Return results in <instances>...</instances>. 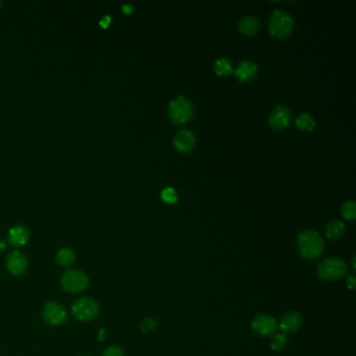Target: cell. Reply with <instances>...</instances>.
<instances>
[{
	"label": "cell",
	"mask_w": 356,
	"mask_h": 356,
	"mask_svg": "<svg viewBox=\"0 0 356 356\" xmlns=\"http://www.w3.org/2000/svg\"><path fill=\"white\" fill-rule=\"evenodd\" d=\"M355 284H356L355 277H353V276L348 277V279H347V285H348V287H349L350 289H354Z\"/></svg>",
	"instance_id": "d4e9b609"
},
{
	"label": "cell",
	"mask_w": 356,
	"mask_h": 356,
	"mask_svg": "<svg viewBox=\"0 0 356 356\" xmlns=\"http://www.w3.org/2000/svg\"><path fill=\"white\" fill-rule=\"evenodd\" d=\"M345 224L341 220H332L326 226V236L329 239L341 238L345 233Z\"/></svg>",
	"instance_id": "2e32d148"
},
{
	"label": "cell",
	"mask_w": 356,
	"mask_h": 356,
	"mask_svg": "<svg viewBox=\"0 0 356 356\" xmlns=\"http://www.w3.org/2000/svg\"><path fill=\"white\" fill-rule=\"evenodd\" d=\"M161 199L166 204H176L178 202V195L176 190L172 187H167V188L163 189L161 192Z\"/></svg>",
	"instance_id": "7402d4cb"
},
{
	"label": "cell",
	"mask_w": 356,
	"mask_h": 356,
	"mask_svg": "<svg viewBox=\"0 0 356 356\" xmlns=\"http://www.w3.org/2000/svg\"><path fill=\"white\" fill-rule=\"evenodd\" d=\"M215 73L219 77H227L232 72V63L227 58H219L214 63Z\"/></svg>",
	"instance_id": "d6986e66"
},
{
	"label": "cell",
	"mask_w": 356,
	"mask_h": 356,
	"mask_svg": "<svg viewBox=\"0 0 356 356\" xmlns=\"http://www.w3.org/2000/svg\"><path fill=\"white\" fill-rule=\"evenodd\" d=\"M42 317L46 324L58 326L63 324L67 318V312L63 305L57 302H48L43 308Z\"/></svg>",
	"instance_id": "52a82bcc"
},
{
	"label": "cell",
	"mask_w": 356,
	"mask_h": 356,
	"mask_svg": "<svg viewBox=\"0 0 356 356\" xmlns=\"http://www.w3.org/2000/svg\"><path fill=\"white\" fill-rule=\"evenodd\" d=\"M260 23L257 18L253 16H248L242 18L238 23V30L243 36H254L259 30Z\"/></svg>",
	"instance_id": "5bb4252c"
},
{
	"label": "cell",
	"mask_w": 356,
	"mask_h": 356,
	"mask_svg": "<svg viewBox=\"0 0 356 356\" xmlns=\"http://www.w3.org/2000/svg\"><path fill=\"white\" fill-rule=\"evenodd\" d=\"M297 128L304 131V132H310L315 126L314 119L307 113L300 114L296 120Z\"/></svg>",
	"instance_id": "ac0fdd59"
},
{
	"label": "cell",
	"mask_w": 356,
	"mask_h": 356,
	"mask_svg": "<svg viewBox=\"0 0 356 356\" xmlns=\"http://www.w3.org/2000/svg\"><path fill=\"white\" fill-rule=\"evenodd\" d=\"M347 266L340 258H327L317 267V277L322 280L332 281L346 275Z\"/></svg>",
	"instance_id": "277c9868"
},
{
	"label": "cell",
	"mask_w": 356,
	"mask_h": 356,
	"mask_svg": "<svg viewBox=\"0 0 356 356\" xmlns=\"http://www.w3.org/2000/svg\"><path fill=\"white\" fill-rule=\"evenodd\" d=\"M302 324V316L298 312H287L281 318L280 328L284 332H295Z\"/></svg>",
	"instance_id": "7c38bea8"
},
{
	"label": "cell",
	"mask_w": 356,
	"mask_h": 356,
	"mask_svg": "<svg viewBox=\"0 0 356 356\" xmlns=\"http://www.w3.org/2000/svg\"><path fill=\"white\" fill-rule=\"evenodd\" d=\"M157 326V323L155 320H153V318H145V320L141 323V329L143 332H146V331H149V330H152L153 328H155Z\"/></svg>",
	"instance_id": "cb8c5ba5"
},
{
	"label": "cell",
	"mask_w": 356,
	"mask_h": 356,
	"mask_svg": "<svg viewBox=\"0 0 356 356\" xmlns=\"http://www.w3.org/2000/svg\"><path fill=\"white\" fill-rule=\"evenodd\" d=\"M103 356H124V353L118 346H111L104 351Z\"/></svg>",
	"instance_id": "603a6c76"
},
{
	"label": "cell",
	"mask_w": 356,
	"mask_h": 356,
	"mask_svg": "<svg viewBox=\"0 0 356 356\" xmlns=\"http://www.w3.org/2000/svg\"><path fill=\"white\" fill-rule=\"evenodd\" d=\"M123 11H124V13L130 14L131 12L133 11V7L131 6V5H126V6H124V7H123Z\"/></svg>",
	"instance_id": "484cf974"
},
{
	"label": "cell",
	"mask_w": 356,
	"mask_h": 356,
	"mask_svg": "<svg viewBox=\"0 0 356 356\" xmlns=\"http://www.w3.org/2000/svg\"><path fill=\"white\" fill-rule=\"evenodd\" d=\"M196 144V137L191 131L182 130L175 136L174 146L180 153L186 154L192 151Z\"/></svg>",
	"instance_id": "8fae6325"
},
{
	"label": "cell",
	"mask_w": 356,
	"mask_h": 356,
	"mask_svg": "<svg viewBox=\"0 0 356 356\" xmlns=\"http://www.w3.org/2000/svg\"><path fill=\"white\" fill-rule=\"evenodd\" d=\"M89 284L88 276L79 270L65 272L61 278V285L68 293H80L87 288Z\"/></svg>",
	"instance_id": "8992f818"
},
{
	"label": "cell",
	"mask_w": 356,
	"mask_h": 356,
	"mask_svg": "<svg viewBox=\"0 0 356 356\" xmlns=\"http://www.w3.org/2000/svg\"><path fill=\"white\" fill-rule=\"evenodd\" d=\"M76 253H74L71 249L64 248L61 249L57 254V262L61 267H70L76 261Z\"/></svg>",
	"instance_id": "e0dca14e"
},
{
	"label": "cell",
	"mask_w": 356,
	"mask_h": 356,
	"mask_svg": "<svg viewBox=\"0 0 356 356\" xmlns=\"http://www.w3.org/2000/svg\"><path fill=\"white\" fill-rule=\"evenodd\" d=\"M252 328L262 336H271L277 329V322L269 315L259 314L253 320Z\"/></svg>",
	"instance_id": "ba28073f"
},
{
	"label": "cell",
	"mask_w": 356,
	"mask_h": 356,
	"mask_svg": "<svg viewBox=\"0 0 356 356\" xmlns=\"http://www.w3.org/2000/svg\"><path fill=\"white\" fill-rule=\"evenodd\" d=\"M73 316L79 321L87 322L96 317L100 312L99 303L94 299L89 297H82L74 301L71 307Z\"/></svg>",
	"instance_id": "5b68a950"
},
{
	"label": "cell",
	"mask_w": 356,
	"mask_h": 356,
	"mask_svg": "<svg viewBox=\"0 0 356 356\" xmlns=\"http://www.w3.org/2000/svg\"><path fill=\"white\" fill-rule=\"evenodd\" d=\"M269 28L275 38L285 39L293 31L294 20L284 11L276 10L271 16Z\"/></svg>",
	"instance_id": "7a4b0ae2"
},
{
	"label": "cell",
	"mask_w": 356,
	"mask_h": 356,
	"mask_svg": "<svg viewBox=\"0 0 356 356\" xmlns=\"http://www.w3.org/2000/svg\"><path fill=\"white\" fill-rule=\"evenodd\" d=\"M297 248L304 258L315 259L324 250V241L317 232L307 230L298 235Z\"/></svg>",
	"instance_id": "6da1fadb"
},
{
	"label": "cell",
	"mask_w": 356,
	"mask_h": 356,
	"mask_svg": "<svg viewBox=\"0 0 356 356\" xmlns=\"http://www.w3.org/2000/svg\"><path fill=\"white\" fill-rule=\"evenodd\" d=\"M171 120L176 124L188 122L193 115V108L191 102L184 96H179L173 100L168 108Z\"/></svg>",
	"instance_id": "3957f363"
},
{
	"label": "cell",
	"mask_w": 356,
	"mask_h": 356,
	"mask_svg": "<svg viewBox=\"0 0 356 356\" xmlns=\"http://www.w3.org/2000/svg\"><path fill=\"white\" fill-rule=\"evenodd\" d=\"M8 271L16 276L24 274L27 269V259L23 253L19 251H14L7 257Z\"/></svg>",
	"instance_id": "30bf717a"
},
{
	"label": "cell",
	"mask_w": 356,
	"mask_h": 356,
	"mask_svg": "<svg viewBox=\"0 0 356 356\" xmlns=\"http://www.w3.org/2000/svg\"><path fill=\"white\" fill-rule=\"evenodd\" d=\"M342 214L346 219L353 220L356 217V204L354 201L346 202L342 207Z\"/></svg>",
	"instance_id": "ffe728a7"
},
{
	"label": "cell",
	"mask_w": 356,
	"mask_h": 356,
	"mask_svg": "<svg viewBox=\"0 0 356 356\" xmlns=\"http://www.w3.org/2000/svg\"><path fill=\"white\" fill-rule=\"evenodd\" d=\"M292 113L290 111L284 106H278L274 109L269 117V123L274 130H283L290 121Z\"/></svg>",
	"instance_id": "9c48e42d"
},
{
	"label": "cell",
	"mask_w": 356,
	"mask_h": 356,
	"mask_svg": "<svg viewBox=\"0 0 356 356\" xmlns=\"http://www.w3.org/2000/svg\"><path fill=\"white\" fill-rule=\"evenodd\" d=\"M10 242L15 247H20L25 245L28 240V231L25 227L16 226L10 230Z\"/></svg>",
	"instance_id": "9a60e30c"
},
{
	"label": "cell",
	"mask_w": 356,
	"mask_h": 356,
	"mask_svg": "<svg viewBox=\"0 0 356 356\" xmlns=\"http://www.w3.org/2000/svg\"><path fill=\"white\" fill-rule=\"evenodd\" d=\"M286 335L284 333H279V334H276L274 337H273V340H272V343H271V348L275 351H280V350H282L285 345H286Z\"/></svg>",
	"instance_id": "44dd1931"
},
{
	"label": "cell",
	"mask_w": 356,
	"mask_h": 356,
	"mask_svg": "<svg viewBox=\"0 0 356 356\" xmlns=\"http://www.w3.org/2000/svg\"><path fill=\"white\" fill-rule=\"evenodd\" d=\"M257 73V65L252 61H242L235 71V76L240 82L251 81Z\"/></svg>",
	"instance_id": "4fadbf2b"
}]
</instances>
